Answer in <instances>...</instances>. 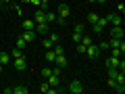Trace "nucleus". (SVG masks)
Wrapping results in <instances>:
<instances>
[{
    "instance_id": "obj_1",
    "label": "nucleus",
    "mask_w": 125,
    "mask_h": 94,
    "mask_svg": "<svg viewBox=\"0 0 125 94\" xmlns=\"http://www.w3.org/2000/svg\"><path fill=\"white\" fill-rule=\"evenodd\" d=\"M104 19H106V23H111V25H123V15H119V13L104 15Z\"/></svg>"
},
{
    "instance_id": "obj_2",
    "label": "nucleus",
    "mask_w": 125,
    "mask_h": 94,
    "mask_svg": "<svg viewBox=\"0 0 125 94\" xmlns=\"http://www.w3.org/2000/svg\"><path fill=\"white\" fill-rule=\"evenodd\" d=\"M67 90H69L71 94H81V92H83L85 88H83V84H81L79 80H73L71 84H69V88H67Z\"/></svg>"
},
{
    "instance_id": "obj_3",
    "label": "nucleus",
    "mask_w": 125,
    "mask_h": 94,
    "mask_svg": "<svg viewBox=\"0 0 125 94\" xmlns=\"http://www.w3.org/2000/svg\"><path fill=\"white\" fill-rule=\"evenodd\" d=\"M85 52H88V57L90 59H98L100 57V48H98V44H90V46H85Z\"/></svg>"
},
{
    "instance_id": "obj_4",
    "label": "nucleus",
    "mask_w": 125,
    "mask_h": 94,
    "mask_svg": "<svg viewBox=\"0 0 125 94\" xmlns=\"http://www.w3.org/2000/svg\"><path fill=\"white\" fill-rule=\"evenodd\" d=\"M111 38H121V40H123V38H125L123 25H113V27H111Z\"/></svg>"
},
{
    "instance_id": "obj_5",
    "label": "nucleus",
    "mask_w": 125,
    "mask_h": 94,
    "mask_svg": "<svg viewBox=\"0 0 125 94\" xmlns=\"http://www.w3.org/2000/svg\"><path fill=\"white\" fill-rule=\"evenodd\" d=\"M69 15H71V9H69L67 4H58V17L56 19H65V21H67Z\"/></svg>"
},
{
    "instance_id": "obj_6",
    "label": "nucleus",
    "mask_w": 125,
    "mask_h": 94,
    "mask_svg": "<svg viewBox=\"0 0 125 94\" xmlns=\"http://www.w3.org/2000/svg\"><path fill=\"white\" fill-rule=\"evenodd\" d=\"M21 38L25 42H31V40H36V38H38V34H36V29H23L21 31Z\"/></svg>"
},
{
    "instance_id": "obj_7",
    "label": "nucleus",
    "mask_w": 125,
    "mask_h": 94,
    "mask_svg": "<svg viewBox=\"0 0 125 94\" xmlns=\"http://www.w3.org/2000/svg\"><path fill=\"white\" fill-rule=\"evenodd\" d=\"M13 65H15V69H17V71H25V69H27V63H25V59H23V57L13 59Z\"/></svg>"
},
{
    "instance_id": "obj_8",
    "label": "nucleus",
    "mask_w": 125,
    "mask_h": 94,
    "mask_svg": "<svg viewBox=\"0 0 125 94\" xmlns=\"http://www.w3.org/2000/svg\"><path fill=\"white\" fill-rule=\"evenodd\" d=\"M33 21H36V23H46V11L38 6V9H36V15H33Z\"/></svg>"
},
{
    "instance_id": "obj_9",
    "label": "nucleus",
    "mask_w": 125,
    "mask_h": 94,
    "mask_svg": "<svg viewBox=\"0 0 125 94\" xmlns=\"http://www.w3.org/2000/svg\"><path fill=\"white\" fill-rule=\"evenodd\" d=\"M119 61H121L119 57H108L106 59V69H117L119 67Z\"/></svg>"
},
{
    "instance_id": "obj_10",
    "label": "nucleus",
    "mask_w": 125,
    "mask_h": 94,
    "mask_svg": "<svg viewBox=\"0 0 125 94\" xmlns=\"http://www.w3.org/2000/svg\"><path fill=\"white\" fill-rule=\"evenodd\" d=\"M46 82H48V84L52 86V88H58V86H61V77H58V75H54V73H50V75L46 77Z\"/></svg>"
},
{
    "instance_id": "obj_11",
    "label": "nucleus",
    "mask_w": 125,
    "mask_h": 94,
    "mask_svg": "<svg viewBox=\"0 0 125 94\" xmlns=\"http://www.w3.org/2000/svg\"><path fill=\"white\" fill-rule=\"evenodd\" d=\"M36 34L38 36H46L48 34V23H36Z\"/></svg>"
},
{
    "instance_id": "obj_12",
    "label": "nucleus",
    "mask_w": 125,
    "mask_h": 94,
    "mask_svg": "<svg viewBox=\"0 0 125 94\" xmlns=\"http://www.w3.org/2000/svg\"><path fill=\"white\" fill-rule=\"evenodd\" d=\"M21 27L23 29H36V21H33V19H23Z\"/></svg>"
},
{
    "instance_id": "obj_13",
    "label": "nucleus",
    "mask_w": 125,
    "mask_h": 94,
    "mask_svg": "<svg viewBox=\"0 0 125 94\" xmlns=\"http://www.w3.org/2000/svg\"><path fill=\"white\" fill-rule=\"evenodd\" d=\"M54 63H56V67H65V65H67V57H65V54H56V59H54Z\"/></svg>"
},
{
    "instance_id": "obj_14",
    "label": "nucleus",
    "mask_w": 125,
    "mask_h": 94,
    "mask_svg": "<svg viewBox=\"0 0 125 94\" xmlns=\"http://www.w3.org/2000/svg\"><path fill=\"white\" fill-rule=\"evenodd\" d=\"M92 31L96 34V36H102V34H104V27L100 25V23H92Z\"/></svg>"
},
{
    "instance_id": "obj_15",
    "label": "nucleus",
    "mask_w": 125,
    "mask_h": 94,
    "mask_svg": "<svg viewBox=\"0 0 125 94\" xmlns=\"http://www.w3.org/2000/svg\"><path fill=\"white\" fill-rule=\"evenodd\" d=\"M13 59H10L9 52H0V65H6V63H10Z\"/></svg>"
},
{
    "instance_id": "obj_16",
    "label": "nucleus",
    "mask_w": 125,
    "mask_h": 94,
    "mask_svg": "<svg viewBox=\"0 0 125 94\" xmlns=\"http://www.w3.org/2000/svg\"><path fill=\"white\" fill-rule=\"evenodd\" d=\"M29 92V88H25V86H15L13 88V94H27Z\"/></svg>"
},
{
    "instance_id": "obj_17",
    "label": "nucleus",
    "mask_w": 125,
    "mask_h": 94,
    "mask_svg": "<svg viewBox=\"0 0 125 94\" xmlns=\"http://www.w3.org/2000/svg\"><path fill=\"white\" fill-rule=\"evenodd\" d=\"M54 59H56V54H54V50H46V63H54Z\"/></svg>"
},
{
    "instance_id": "obj_18",
    "label": "nucleus",
    "mask_w": 125,
    "mask_h": 94,
    "mask_svg": "<svg viewBox=\"0 0 125 94\" xmlns=\"http://www.w3.org/2000/svg\"><path fill=\"white\" fill-rule=\"evenodd\" d=\"M98 17H100L98 13H88V23H90V25H92V23H96V21H98Z\"/></svg>"
},
{
    "instance_id": "obj_19",
    "label": "nucleus",
    "mask_w": 125,
    "mask_h": 94,
    "mask_svg": "<svg viewBox=\"0 0 125 94\" xmlns=\"http://www.w3.org/2000/svg\"><path fill=\"white\" fill-rule=\"evenodd\" d=\"M42 46H44L46 50H50V48H52V46H54V42L50 40V38H44V40H42Z\"/></svg>"
},
{
    "instance_id": "obj_20",
    "label": "nucleus",
    "mask_w": 125,
    "mask_h": 94,
    "mask_svg": "<svg viewBox=\"0 0 125 94\" xmlns=\"http://www.w3.org/2000/svg\"><path fill=\"white\" fill-rule=\"evenodd\" d=\"M9 54H10V59H17V57H23V50L15 46V50H13V52H9Z\"/></svg>"
},
{
    "instance_id": "obj_21",
    "label": "nucleus",
    "mask_w": 125,
    "mask_h": 94,
    "mask_svg": "<svg viewBox=\"0 0 125 94\" xmlns=\"http://www.w3.org/2000/svg\"><path fill=\"white\" fill-rule=\"evenodd\" d=\"M50 21H56V15L52 11H46V23H50Z\"/></svg>"
},
{
    "instance_id": "obj_22",
    "label": "nucleus",
    "mask_w": 125,
    "mask_h": 94,
    "mask_svg": "<svg viewBox=\"0 0 125 94\" xmlns=\"http://www.w3.org/2000/svg\"><path fill=\"white\" fill-rule=\"evenodd\" d=\"M75 34H81V36L85 34V25H83V23H77V25H75Z\"/></svg>"
},
{
    "instance_id": "obj_23",
    "label": "nucleus",
    "mask_w": 125,
    "mask_h": 94,
    "mask_svg": "<svg viewBox=\"0 0 125 94\" xmlns=\"http://www.w3.org/2000/svg\"><path fill=\"white\" fill-rule=\"evenodd\" d=\"M81 44H83V46H90V44H92V38H90L88 34H83V36H81Z\"/></svg>"
},
{
    "instance_id": "obj_24",
    "label": "nucleus",
    "mask_w": 125,
    "mask_h": 94,
    "mask_svg": "<svg viewBox=\"0 0 125 94\" xmlns=\"http://www.w3.org/2000/svg\"><path fill=\"white\" fill-rule=\"evenodd\" d=\"M98 48H100V52H106V50L111 48V46H108V42H106V40H102V42L98 44Z\"/></svg>"
},
{
    "instance_id": "obj_25",
    "label": "nucleus",
    "mask_w": 125,
    "mask_h": 94,
    "mask_svg": "<svg viewBox=\"0 0 125 94\" xmlns=\"http://www.w3.org/2000/svg\"><path fill=\"white\" fill-rule=\"evenodd\" d=\"M50 88H52V86H50V84H48V82H46V80H44V82H42V84H40V92H48Z\"/></svg>"
},
{
    "instance_id": "obj_26",
    "label": "nucleus",
    "mask_w": 125,
    "mask_h": 94,
    "mask_svg": "<svg viewBox=\"0 0 125 94\" xmlns=\"http://www.w3.org/2000/svg\"><path fill=\"white\" fill-rule=\"evenodd\" d=\"M15 46H17V48H21V50H23V48H25V46H27V42L23 40L21 36H19V38H17V44H15Z\"/></svg>"
},
{
    "instance_id": "obj_27",
    "label": "nucleus",
    "mask_w": 125,
    "mask_h": 94,
    "mask_svg": "<svg viewBox=\"0 0 125 94\" xmlns=\"http://www.w3.org/2000/svg\"><path fill=\"white\" fill-rule=\"evenodd\" d=\"M52 50H54V54H65V48H62L61 44H54V46H52Z\"/></svg>"
},
{
    "instance_id": "obj_28",
    "label": "nucleus",
    "mask_w": 125,
    "mask_h": 94,
    "mask_svg": "<svg viewBox=\"0 0 125 94\" xmlns=\"http://www.w3.org/2000/svg\"><path fill=\"white\" fill-rule=\"evenodd\" d=\"M48 38L54 42V44H58V40H61V38H58V34H54V31H52V34H48Z\"/></svg>"
},
{
    "instance_id": "obj_29",
    "label": "nucleus",
    "mask_w": 125,
    "mask_h": 94,
    "mask_svg": "<svg viewBox=\"0 0 125 94\" xmlns=\"http://www.w3.org/2000/svg\"><path fill=\"white\" fill-rule=\"evenodd\" d=\"M71 40L75 42V44H79V42H81V34H75V31H73V36H71Z\"/></svg>"
},
{
    "instance_id": "obj_30",
    "label": "nucleus",
    "mask_w": 125,
    "mask_h": 94,
    "mask_svg": "<svg viewBox=\"0 0 125 94\" xmlns=\"http://www.w3.org/2000/svg\"><path fill=\"white\" fill-rule=\"evenodd\" d=\"M115 13H119V15L125 13V4H123V2H119V4H117V11H115Z\"/></svg>"
},
{
    "instance_id": "obj_31",
    "label": "nucleus",
    "mask_w": 125,
    "mask_h": 94,
    "mask_svg": "<svg viewBox=\"0 0 125 94\" xmlns=\"http://www.w3.org/2000/svg\"><path fill=\"white\" fill-rule=\"evenodd\" d=\"M50 73H52V69H50V67H44V69H42V77H44V80L50 75Z\"/></svg>"
},
{
    "instance_id": "obj_32",
    "label": "nucleus",
    "mask_w": 125,
    "mask_h": 94,
    "mask_svg": "<svg viewBox=\"0 0 125 94\" xmlns=\"http://www.w3.org/2000/svg\"><path fill=\"white\" fill-rule=\"evenodd\" d=\"M117 73H119V69H108V77H113V80L117 77Z\"/></svg>"
},
{
    "instance_id": "obj_33",
    "label": "nucleus",
    "mask_w": 125,
    "mask_h": 94,
    "mask_svg": "<svg viewBox=\"0 0 125 94\" xmlns=\"http://www.w3.org/2000/svg\"><path fill=\"white\" fill-rule=\"evenodd\" d=\"M111 57H119V59H121V50H119V48H113V52H111Z\"/></svg>"
},
{
    "instance_id": "obj_34",
    "label": "nucleus",
    "mask_w": 125,
    "mask_h": 94,
    "mask_svg": "<svg viewBox=\"0 0 125 94\" xmlns=\"http://www.w3.org/2000/svg\"><path fill=\"white\" fill-rule=\"evenodd\" d=\"M77 52H85V46L81 44V42H79V44H77Z\"/></svg>"
},
{
    "instance_id": "obj_35",
    "label": "nucleus",
    "mask_w": 125,
    "mask_h": 94,
    "mask_svg": "<svg viewBox=\"0 0 125 94\" xmlns=\"http://www.w3.org/2000/svg\"><path fill=\"white\" fill-rule=\"evenodd\" d=\"M115 84H117V82L113 80V77H108V88H115Z\"/></svg>"
},
{
    "instance_id": "obj_36",
    "label": "nucleus",
    "mask_w": 125,
    "mask_h": 94,
    "mask_svg": "<svg viewBox=\"0 0 125 94\" xmlns=\"http://www.w3.org/2000/svg\"><path fill=\"white\" fill-rule=\"evenodd\" d=\"M9 4H10L9 0H0V6H9Z\"/></svg>"
},
{
    "instance_id": "obj_37",
    "label": "nucleus",
    "mask_w": 125,
    "mask_h": 94,
    "mask_svg": "<svg viewBox=\"0 0 125 94\" xmlns=\"http://www.w3.org/2000/svg\"><path fill=\"white\" fill-rule=\"evenodd\" d=\"M94 2H98V4H106V0H94Z\"/></svg>"
},
{
    "instance_id": "obj_38",
    "label": "nucleus",
    "mask_w": 125,
    "mask_h": 94,
    "mask_svg": "<svg viewBox=\"0 0 125 94\" xmlns=\"http://www.w3.org/2000/svg\"><path fill=\"white\" fill-rule=\"evenodd\" d=\"M2 71H4V65H0V73H2Z\"/></svg>"
},
{
    "instance_id": "obj_39",
    "label": "nucleus",
    "mask_w": 125,
    "mask_h": 94,
    "mask_svg": "<svg viewBox=\"0 0 125 94\" xmlns=\"http://www.w3.org/2000/svg\"><path fill=\"white\" fill-rule=\"evenodd\" d=\"M0 21H2V15H0Z\"/></svg>"
}]
</instances>
